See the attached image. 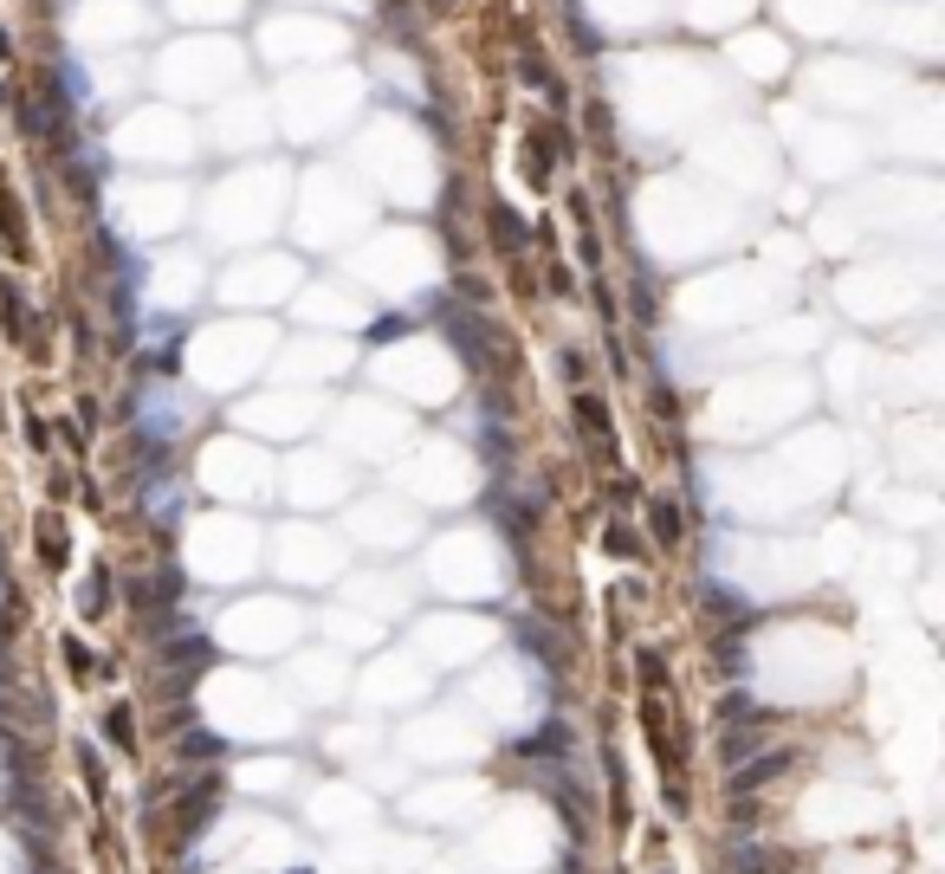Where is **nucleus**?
Returning <instances> with one entry per match:
<instances>
[{"label": "nucleus", "instance_id": "obj_12", "mask_svg": "<svg viewBox=\"0 0 945 874\" xmlns=\"http://www.w3.org/2000/svg\"><path fill=\"white\" fill-rule=\"evenodd\" d=\"M810 409V376L796 370H764V376H738L725 382V395L713 402V428L718 434H771Z\"/></svg>", "mask_w": 945, "mask_h": 874}, {"label": "nucleus", "instance_id": "obj_24", "mask_svg": "<svg viewBox=\"0 0 945 874\" xmlns=\"http://www.w3.org/2000/svg\"><path fill=\"white\" fill-rule=\"evenodd\" d=\"M771 299H777V279L771 272L718 267L713 279L693 285V311H681V318H693V324H738V318H764Z\"/></svg>", "mask_w": 945, "mask_h": 874}, {"label": "nucleus", "instance_id": "obj_18", "mask_svg": "<svg viewBox=\"0 0 945 874\" xmlns=\"http://www.w3.org/2000/svg\"><path fill=\"white\" fill-rule=\"evenodd\" d=\"M370 376L382 389H402L409 402H448L460 389V370H454V350L448 343H428V338H409V343H389L370 356Z\"/></svg>", "mask_w": 945, "mask_h": 874}, {"label": "nucleus", "instance_id": "obj_1", "mask_svg": "<svg viewBox=\"0 0 945 874\" xmlns=\"http://www.w3.org/2000/svg\"><path fill=\"white\" fill-rule=\"evenodd\" d=\"M609 91L622 117L642 137H681L700 117H718L732 104V72H718L713 59H686V52H615L609 59Z\"/></svg>", "mask_w": 945, "mask_h": 874}, {"label": "nucleus", "instance_id": "obj_30", "mask_svg": "<svg viewBox=\"0 0 945 874\" xmlns=\"http://www.w3.org/2000/svg\"><path fill=\"white\" fill-rule=\"evenodd\" d=\"M862 39L887 46V52H913V59H939V7L933 0H874Z\"/></svg>", "mask_w": 945, "mask_h": 874}, {"label": "nucleus", "instance_id": "obj_14", "mask_svg": "<svg viewBox=\"0 0 945 874\" xmlns=\"http://www.w3.org/2000/svg\"><path fill=\"white\" fill-rule=\"evenodd\" d=\"M343 52H350V27L311 13V7H285V13H265L260 20V59L279 66V72L343 66Z\"/></svg>", "mask_w": 945, "mask_h": 874}, {"label": "nucleus", "instance_id": "obj_7", "mask_svg": "<svg viewBox=\"0 0 945 874\" xmlns=\"http://www.w3.org/2000/svg\"><path fill=\"white\" fill-rule=\"evenodd\" d=\"M713 571L745 590V596H784V590H803L816 576V557L803 544H784V538H738L718 532L713 538Z\"/></svg>", "mask_w": 945, "mask_h": 874}, {"label": "nucleus", "instance_id": "obj_13", "mask_svg": "<svg viewBox=\"0 0 945 874\" xmlns=\"http://www.w3.org/2000/svg\"><path fill=\"white\" fill-rule=\"evenodd\" d=\"M803 91H810V104H823L830 117H842V111H894L901 72L881 66V59H868V52H830V59H816V66L803 72Z\"/></svg>", "mask_w": 945, "mask_h": 874}, {"label": "nucleus", "instance_id": "obj_41", "mask_svg": "<svg viewBox=\"0 0 945 874\" xmlns=\"http://www.w3.org/2000/svg\"><path fill=\"white\" fill-rule=\"evenodd\" d=\"M791 39L784 33H732V46H725V66L745 78H784L791 72Z\"/></svg>", "mask_w": 945, "mask_h": 874}, {"label": "nucleus", "instance_id": "obj_25", "mask_svg": "<svg viewBox=\"0 0 945 874\" xmlns=\"http://www.w3.org/2000/svg\"><path fill=\"white\" fill-rule=\"evenodd\" d=\"M111 214L130 240H162L189 221V189L169 175H143V182H117L111 189Z\"/></svg>", "mask_w": 945, "mask_h": 874}, {"label": "nucleus", "instance_id": "obj_5", "mask_svg": "<svg viewBox=\"0 0 945 874\" xmlns=\"http://www.w3.org/2000/svg\"><path fill=\"white\" fill-rule=\"evenodd\" d=\"M363 111V78L350 66H311V72H292L279 84V104H272V123L299 143H318V137H338L350 130Z\"/></svg>", "mask_w": 945, "mask_h": 874}, {"label": "nucleus", "instance_id": "obj_34", "mask_svg": "<svg viewBox=\"0 0 945 874\" xmlns=\"http://www.w3.org/2000/svg\"><path fill=\"white\" fill-rule=\"evenodd\" d=\"M279 486L285 499L299 505V512H318V505H338L350 493V460L343 454H318V448H304V454L285 460V473H279Z\"/></svg>", "mask_w": 945, "mask_h": 874}, {"label": "nucleus", "instance_id": "obj_15", "mask_svg": "<svg viewBox=\"0 0 945 874\" xmlns=\"http://www.w3.org/2000/svg\"><path fill=\"white\" fill-rule=\"evenodd\" d=\"M421 576L448 596H499L512 576H505V551L492 532H441L434 551L421 557Z\"/></svg>", "mask_w": 945, "mask_h": 874}, {"label": "nucleus", "instance_id": "obj_16", "mask_svg": "<svg viewBox=\"0 0 945 874\" xmlns=\"http://www.w3.org/2000/svg\"><path fill=\"white\" fill-rule=\"evenodd\" d=\"M260 551H265V532L240 512H208L194 519L189 532V571L201 583H240V576L260 571Z\"/></svg>", "mask_w": 945, "mask_h": 874}, {"label": "nucleus", "instance_id": "obj_11", "mask_svg": "<svg viewBox=\"0 0 945 874\" xmlns=\"http://www.w3.org/2000/svg\"><path fill=\"white\" fill-rule=\"evenodd\" d=\"M111 155L130 169H189L201 155V130L175 104H130L111 130Z\"/></svg>", "mask_w": 945, "mask_h": 874}, {"label": "nucleus", "instance_id": "obj_36", "mask_svg": "<svg viewBox=\"0 0 945 874\" xmlns=\"http://www.w3.org/2000/svg\"><path fill=\"white\" fill-rule=\"evenodd\" d=\"M338 441L350 454H389V448H402L409 441V415L402 409H389L376 395H363V402H343L338 409Z\"/></svg>", "mask_w": 945, "mask_h": 874}, {"label": "nucleus", "instance_id": "obj_29", "mask_svg": "<svg viewBox=\"0 0 945 874\" xmlns=\"http://www.w3.org/2000/svg\"><path fill=\"white\" fill-rule=\"evenodd\" d=\"M208 700H214V720L228 713L233 732H253V739H285L292 732V713L279 706V693H272V681H260V674H221V681L208 686Z\"/></svg>", "mask_w": 945, "mask_h": 874}, {"label": "nucleus", "instance_id": "obj_19", "mask_svg": "<svg viewBox=\"0 0 945 874\" xmlns=\"http://www.w3.org/2000/svg\"><path fill=\"white\" fill-rule=\"evenodd\" d=\"M155 27H162V13L150 0H78L66 13L72 52H137Z\"/></svg>", "mask_w": 945, "mask_h": 874}, {"label": "nucleus", "instance_id": "obj_26", "mask_svg": "<svg viewBox=\"0 0 945 874\" xmlns=\"http://www.w3.org/2000/svg\"><path fill=\"white\" fill-rule=\"evenodd\" d=\"M265 551H272V571L285 576V583H304V590L343 576V538H331L324 525H311V519L279 525V532L265 538Z\"/></svg>", "mask_w": 945, "mask_h": 874}, {"label": "nucleus", "instance_id": "obj_23", "mask_svg": "<svg viewBox=\"0 0 945 874\" xmlns=\"http://www.w3.org/2000/svg\"><path fill=\"white\" fill-rule=\"evenodd\" d=\"M784 130H791L803 169L823 175V182H855L868 169V137L848 130L842 117H784Z\"/></svg>", "mask_w": 945, "mask_h": 874}, {"label": "nucleus", "instance_id": "obj_46", "mask_svg": "<svg viewBox=\"0 0 945 874\" xmlns=\"http://www.w3.org/2000/svg\"><path fill=\"white\" fill-rule=\"evenodd\" d=\"M299 318L304 324H331V331H356L370 318V304L356 299V292H343V285H311L299 299Z\"/></svg>", "mask_w": 945, "mask_h": 874}, {"label": "nucleus", "instance_id": "obj_39", "mask_svg": "<svg viewBox=\"0 0 945 874\" xmlns=\"http://www.w3.org/2000/svg\"><path fill=\"white\" fill-rule=\"evenodd\" d=\"M868 7L874 0H784V20H791V33L835 46V39H862Z\"/></svg>", "mask_w": 945, "mask_h": 874}, {"label": "nucleus", "instance_id": "obj_35", "mask_svg": "<svg viewBox=\"0 0 945 874\" xmlns=\"http://www.w3.org/2000/svg\"><path fill=\"white\" fill-rule=\"evenodd\" d=\"M473 480H480L473 460L460 454V448H448V441L428 448V454H415V466L402 473V486H409L421 505H460V499L473 493Z\"/></svg>", "mask_w": 945, "mask_h": 874}, {"label": "nucleus", "instance_id": "obj_6", "mask_svg": "<svg viewBox=\"0 0 945 874\" xmlns=\"http://www.w3.org/2000/svg\"><path fill=\"white\" fill-rule=\"evenodd\" d=\"M272 350H279V331L260 324V318H221V324H201L189 338V370L201 389H240V382H253L272 363Z\"/></svg>", "mask_w": 945, "mask_h": 874}, {"label": "nucleus", "instance_id": "obj_42", "mask_svg": "<svg viewBox=\"0 0 945 874\" xmlns=\"http://www.w3.org/2000/svg\"><path fill=\"white\" fill-rule=\"evenodd\" d=\"M285 693H292V700H311V706H318V700L331 706V700L350 693V674H343L338 654H299V661L285 667Z\"/></svg>", "mask_w": 945, "mask_h": 874}, {"label": "nucleus", "instance_id": "obj_10", "mask_svg": "<svg viewBox=\"0 0 945 874\" xmlns=\"http://www.w3.org/2000/svg\"><path fill=\"white\" fill-rule=\"evenodd\" d=\"M350 272H356L376 299L409 304V299H421V292L441 279V253H434V240H421L415 228H382L376 240H363V247H356Z\"/></svg>", "mask_w": 945, "mask_h": 874}, {"label": "nucleus", "instance_id": "obj_27", "mask_svg": "<svg viewBox=\"0 0 945 874\" xmlns=\"http://www.w3.org/2000/svg\"><path fill=\"white\" fill-rule=\"evenodd\" d=\"M194 130L221 155H260V150H272V130H279V123H272V98H260V91L240 84L221 104H208V117H201Z\"/></svg>", "mask_w": 945, "mask_h": 874}, {"label": "nucleus", "instance_id": "obj_2", "mask_svg": "<svg viewBox=\"0 0 945 874\" xmlns=\"http://www.w3.org/2000/svg\"><path fill=\"white\" fill-rule=\"evenodd\" d=\"M718 194L706 189H686V182H654L642 194V233L647 247L667 260V267H686V260H706L713 247H725L732 233H745V214H732V208H745V201H732L725 214H706Z\"/></svg>", "mask_w": 945, "mask_h": 874}, {"label": "nucleus", "instance_id": "obj_38", "mask_svg": "<svg viewBox=\"0 0 945 874\" xmlns=\"http://www.w3.org/2000/svg\"><path fill=\"white\" fill-rule=\"evenodd\" d=\"M415 642L428 654V667H460V661H473L492 642V629L480 615H421Z\"/></svg>", "mask_w": 945, "mask_h": 874}, {"label": "nucleus", "instance_id": "obj_45", "mask_svg": "<svg viewBox=\"0 0 945 874\" xmlns=\"http://www.w3.org/2000/svg\"><path fill=\"white\" fill-rule=\"evenodd\" d=\"M428 686H434V674L421 667L415 654H389L382 667H370L363 693H370V706H376V700H421Z\"/></svg>", "mask_w": 945, "mask_h": 874}, {"label": "nucleus", "instance_id": "obj_43", "mask_svg": "<svg viewBox=\"0 0 945 874\" xmlns=\"http://www.w3.org/2000/svg\"><path fill=\"white\" fill-rule=\"evenodd\" d=\"M583 13L615 39H635V33H654L667 13H674V0H583Z\"/></svg>", "mask_w": 945, "mask_h": 874}, {"label": "nucleus", "instance_id": "obj_33", "mask_svg": "<svg viewBox=\"0 0 945 874\" xmlns=\"http://www.w3.org/2000/svg\"><path fill=\"white\" fill-rule=\"evenodd\" d=\"M233 421L247 428V434H272V441H299V434H311V421H318V395L311 389H265V395H247L240 409H233Z\"/></svg>", "mask_w": 945, "mask_h": 874}, {"label": "nucleus", "instance_id": "obj_52", "mask_svg": "<svg viewBox=\"0 0 945 874\" xmlns=\"http://www.w3.org/2000/svg\"><path fill=\"white\" fill-rule=\"evenodd\" d=\"M104 739H111V745H130V713H123V706L104 713Z\"/></svg>", "mask_w": 945, "mask_h": 874}, {"label": "nucleus", "instance_id": "obj_21", "mask_svg": "<svg viewBox=\"0 0 945 874\" xmlns=\"http://www.w3.org/2000/svg\"><path fill=\"white\" fill-rule=\"evenodd\" d=\"M693 162L706 169V175H725V182H738V194H757L777 182V150H771V137L757 130V123H718L713 137L693 150Z\"/></svg>", "mask_w": 945, "mask_h": 874}, {"label": "nucleus", "instance_id": "obj_37", "mask_svg": "<svg viewBox=\"0 0 945 874\" xmlns=\"http://www.w3.org/2000/svg\"><path fill=\"white\" fill-rule=\"evenodd\" d=\"M350 538H363V544H376V551H409L421 538V519H415L409 499L376 493V499H356V505H350Z\"/></svg>", "mask_w": 945, "mask_h": 874}, {"label": "nucleus", "instance_id": "obj_8", "mask_svg": "<svg viewBox=\"0 0 945 874\" xmlns=\"http://www.w3.org/2000/svg\"><path fill=\"white\" fill-rule=\"evenodd\" d=\"M279 214H285V169L279 162L233 169L208 194V233L214 240H265L279 228Z\"/></svg>", "mask_w": 945, "mask_h": 874}, {"label": "nucleus", "instance_id": "obj_32", "mask_svg": "<svg viewBox=\"0 0 945 874\" xmlns=\"http://www.w3.org/2000/svg\"><path fill=\"white\" fill-rule=\"evenodd\" d=\"M304 629L299 603H285V596H253V603H240L233 615H221V635L233 647H253V654H279V647H292Z\"/></svg>", "mask_w": 945, "mask_h": 874}, {"label": "nucleus", "instance_id": "obj_40", "mask_svg": "<svg viewBox=\"0 0 945 874\" xmlns=\"http://www.w3.org/2000/svg\"><path fill=\"white\" fill-rule=\"evenodd\" d=\"M356 356H350V343H338V338H304V343H292V350H272V376L285 382H338L343 370H350Z\"/></svg>", "mask_w": 945, "mask_h": 874}, {"label": "nucleus", "instance_id": "obj_51", "mask_svg": "<svg viewBox=\"0 0 945 874\" xmlns=\"http://www.w3.org/2000/svg\"><path fill=\"white\" fill-rule=\"evenodd\" d=\"M311 13H343V20H356V13H370V0H311Z\"/></svg>", "mask_w": 945, "mask_h": 874}, {"label": "nucleus", "instance_id": "obj_28", "mask_svg": "<svg viewBox=\"0 0 945 874\" xmlns=\"http://www.w3.org/2000/svg\"><path fill=\"white\" fill-rule=\"evenodd\" d=\"M214 299L228 304V311H265V304H279L285 292H299V260L292 253H247V260H233L214 285H208Z\"/></svg>", "mask_w": 945, "mask_h": 874}, {"label": "nucleus", "instance_id": "obj_17", "mask_svg": "<svg viewBox=\"0 0 945 874\" xmlns=\"http://www.w3.org/2000/svg\"><path fill=\"white\" fill-rule=\"evenodd\" d=\"M208 285H214V272L194 247H155L137 260V311H150V318H169V324L189 318V304L208 299Z\"/></svg>", "mask_w": 945, "mask_h": 874}, {"label": "nucleus", "instance_id": "obj_22", "mask_svg": "<svg viewBox=\"0 0 945 874\" xmlns=\"http://www.w3.org/2000/svg\"><path fill=\"white\" fill-rule=\"evenodd\" d=\"M66 91L78 111H123L143 91L137 52H66Z\"/></svg>", "mask_w": 945, "mask_h": 874}, {"label": "nucleus", "instance_id": "obj_4", "mask_svg": "<svg viewBox=\"0 0 945 874\" xmlns=\"http://www.w3.org/2000/svg\"><path fill=\"white\" fill-rule=\"evenodd\" d=\"M356 175L395 201V208H421L434 194V143L421 137L409 117L382 111L376 123H363V143H356Z\"/></svg>", "mask_w": 945, "mask_h": 874}, {"label": "nucleus", "instance_id": "obj_9", "mask_svg": "<svg viewBox=\"0 0 945 874\" xmlns=\"http://www.w3.org/2000/svg\"><path fill=\"white\" fill-rule=\"evenodd\" d=\"M376 214V194L356 182V169L343 162H324L304 175V201H299V233L311 247H343V240H363Z\"/></svg>", "mask_w": 945, "mask_h": 874}, {"label": "nucleus", "instance_id": "obj_47", "mask_svg": "<svg viewBox=\"0 0 945 874\" xmlns=\"http://www.w3.org/2000/svg\"><path fill=\"white\" fill-rule=\"evenodd\" d=\"M757 13V0H681V20L700 33H738Z\"/></svg>", "mask_w": 945, "mask_h": 874}, {"label": "nucleus", "instance_id": "obj_50", "mask_svg": "<svg viewBox=\"0 0 945 874\" xmlns=\"http://www.w3.org/2000/svg\"><path fill=\"white\" fill-rule=\"evenodd\" d=\"M240 784H247L253 797H265V791H272V797H285V791L299 784V764H292V759H253L247 771H240Z\"/></svg>", "mask_w": 945, "mask_h": 874}, {"label": "nucleus", "instance_id": "obj_44", "mask_svg": "<svg viewBox=\"0 0 945 874\" xmlns=\"http://www.w3.org/2000/svg\"><path fill=\"white\" fill-rule=\"evenodd\" d=\"M370 84H376V98L402 104V111H415L421 98H428V84H421L415 59H409V52H395V46H382L376 59H370Z\"/></svg>", "mask_w": 945, "mask_h": 874}, {"label": "nucleus", "instance_id": "obj_31", "mask_svg": "<svg viewBox=\"0 0 945 874\" xmlns=\"http://www.w3.org/2000/svg\"><path fill=\"white\" fill-rule=\"evenodd\" d=\"M137 428L155 448H175V441H189L194 428H201V395L169 376H150L137 389Z\"/></svg>", "mask_w": 945, "mask_h": 874}, {"label": "nucleus", "instance_id": "obj_20", "mask_svg": "<svg viewBox=\"0 0 945 874\" xmlns=\"http://www.w3.org/2000/svg\"><path fill=\"white\" fill-rule=\"evenodd\" d=\"M194 480H201L214 499H228V505H247V499H272L279 466H272V454L253 448L247 434H228V441H208V448H201Z\"/></svg>", "mask_w": 945, "mask_h": 874}, {"label": "nucleus", "instance_id": "obj_3", "mask_svg": "<svg viewBox=\"0 0 945 874\" xmlns=\"http://www.w3.org/2000/svg\"><path fill=\"white\" fill-rule=\"evenodd\" d=\"M143 84L162 91V104H221L228 91L247 84V46H233L228 33H189L175 46H162L155 59H143Z\"/></svg>", "mask_w": 945, "mask_h": 874}, {"label": "nucleus", "instance_id": "obj_48", "mask_svg": "<svg viewBox=\"0 0 945 874\" xmlns=\"http://www.w3.org/2000/svg\"><path fill=\"white\" fill-rule=\"evenodd\" d=\"M343 603L376 609V622H382V615H395L409 603V576H356V583H343Z\"/></svg>", "mask_w": 945, "mask_h": 874}, {"label": "nucleus", "instance_id": "obj_53", "mask_svg": "<svg viewBox=\"0 0 945 874\" xmlns=\"http://www.w3.org/2000/svg\"><path fill=\"white\" fill-rule=\"evenodd\" d=\"M0 874H13V842L0 836Z\"/></svg>", "mask_w": 945, "mask_h": 874}, {"label": "nucleus", "instance_id": "obj_49", "mask_svg": "<svg viewBox=\"0 0 945 874\" xmlns=\"http://www.w3.org/2000/svg\"><path fill=\"white\" fill-rule=\"evenodd\" d=\"M169 13L182 27H194V33H221V27H233L247 13V0H169Z\"/></svg>", "mask_w": 945, "mask_h": 874}]
</instances>
